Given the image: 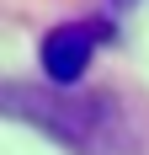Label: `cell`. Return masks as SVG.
<instances>
[{"instance_id": "1", "label": "cell", "mask_w": 149, "mask_h": 155, "mask_svg": "<svg viewBox=\"0 0 149 155\" xmlns=\"http://www.w3.org/2000/svg\"><path fill=\"white\" fill-rule=\"evenodd\" d=\"M106 32H112L106 21H64V27H53L43 38L37 59H43V75H48L53 91H74L85 80V70H90V59H96Z\"/></svg>"}]
</instances>
